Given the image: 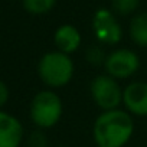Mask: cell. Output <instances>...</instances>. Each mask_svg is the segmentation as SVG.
Returning a JSON list of instances; mask_svg holds the SVG:
<instances>
[{"mask_svg":"<svg viewBox=\"0 0 147 147\" xmlns=\"http://www.w3.org/2000/svg\"><path fill=\"white\" fill-rule=\"evenodd\" d=\"M134 134V118L123 108L101 111L92 125L97 147H124Z\"/></svg>","mask_w":147,"mask_h":147,"instance_id":"6da1fadb","label":"cell"},{"mask_svg":"<svg viewBox=\"0 0 147 147\" xmlns=\"http://www.w3.org/2000/svg\"><path fill=\"white\" fill-rule=\"evenodd\" d=\"M75 74V63L71 55L59 51L45 52L38 62V77L49 90L66 87Z\"/></svg>","mask_w":147,"mask_h":147,"instance_id":"7a4b0ae2","label":"cell"},{"mask_svg":"<svg viewBox=\"0 0 147 147\" xmlns=\"http://www.w3.org/2000/svg\"><path fill=\"white\" fill-rule=\"evenodd\" d=\"M63 104L59 94L53 90L38 91L29 105V117L33 125L39 130L53 128L62 118Z\"/></svg>","mask_w":147,"mask_h":147,"instance_id":"3957f363","label":"cell"},{"mask_svg":"<svg viewBox=\"0 0 147 147\" xmlns=\"http://www.w3.org/2000/svg\"><path fill=\"white\" fill-rule=\"evenodd\" d=\"M123 90L120 82L105 72L94 77L90 84L91 98L101 111L120 108L123 105Z\"/></svg>","mask_w":147,"mask_h":147,"instance_id":"277c9868","label":"cell"},{"mask_svg":"<svg viewBox=\"0 0 147 147\" xmlns=\"http://www.w3.org/2000/svg\"><path fill=\"white\" fill-rule=\"evenodd\" d=\"M140 56L137 52L128 48H117L107 53L104 69L105 74L114 80H128L133 78L140 69Z\"/></svg>","mask_w":147,"mask_h":147,"instance_id":"5b68a950","label":"cell"},{"mask_svg":"<svg viewBox=\"0 0 147 147\" xmlns=\"http://www.w3.org/2000/svg\"><path fill=\"white\" fill-rule=\"evenodd\" d=\"M91 29L100 45H117L123 39V28L114 12L110 9H98L91 20Z\"/></svg>","mask_w":147,"mask_h":147,"instance_id":"8992f818","label":"cell"},{"mask_svg":"<svg viewBox=\"0 0 147 147\" xmlns=\"http://www.w3.org/2000/svg\"><path fill=\"white\" fill-rule=\"evenodd\" d=\"M124 110L133 117H147V82L133 81L123 90Z\"/></svg>","mask_w":147,"mask_h":147,"instance_id":"52a82bcc","label":"cell"},{"mask_svg":"<svg viewBox=\"0 0 147 147\" xmlns=\"http://www.w3.org/2000/svg\"><path fill=\"white\" fill-rule=\"evenodd\" d=\"M25 140V127L22 121L5 111L0 110V147H20Z\"/></svg>","mask_w":147,"mask_h":147,"instance_id":"ba28073f","label":"cell"},{"mask_svg":"<svg viewBox=\"0 0 147 147\" xmlns=\"http://www.w3.org/2000/svg\"><path fill=\"white\" fill-rule=\"evenodd\" d=\"M53 43L56 46V51L72 55L80 49L82 43V35L77 26L65 23L53 32Z\"/></svg>","mask_w":147,"mask_h":147,"instance_id":"9c48e42d","label":"cell"},{"mask_svg":"<svg viewBox=\"0 0 147 147\" xmlns=\"http://www.w3.org/2000/svg\"><path fill=\"white\" fill-rule=\"evenodd\" d=\"M128 33L137 46L147 48V13H136L131 18Z\"/></svg>","mask_w":147,"mask_h":147,"instance_id":"30bf717a","label":"cell"},{"mask_svg":"<svg viewBox=\"0 0 147 147\" xmlns=\"http://www.w3.org/2000/svg\"><path fill=\"white\" fill-rule=\"evenodd\" d=\"M22 5L28 13L39 16L49 13L55 7L56 0H22Z\"/></svg>","mask_w":147,"mask_h":147,"instance_id":"8fae6325","label":"cell"},{"mask_svg":"<svg viewBox=\"0 0 147 147\" xmlns=\"http://www.w3.org/2000/svg\"><path fill=\"white\" fill-rule=\"evenodd\" d=\"M140 0H111L113 12L120 16H130L137 12Z\"/></svg>","mask_w":147,"mask_h":147,"instance_id":"7c38bea8","label":"cell"},{"mask_svg":"<svg viewBox=\"0 0 147 147\" xmlns=\"http://www.w3.org/2000/svg\"><path fill=\"white\" fill-rule=\"evenodd\" d=\"M107 53L104 52V49L100 45H91L87 48L85 51V59L88 63L94 65V66H104Z\"/></svg>","mask_w":147,"mask_h":147,"instance_id":"4fadbf2b","label":"cell"},{"mask_svg":"<svg viewBox=\"0 0 147 147\" xmlns=\"http://www.w3.org/2000/svg\"><path fill=\"white\" fill-rule=\"evenodd\" d=\"M28 147H48V138L43 130L36 128L28 137Z\"/></svg>","mask_w":147,"mask_h":147,"instance_id":"5bb4252c","label":"cell"},{"mask_svg":"<svg viewBox=\"0 0 147 147\" xmlns=\"http://www.w3.org/2000/svg\"><path fill=\"white\" fill-rule=\"evenodd\" d=\"M9 98H10V90L3 80H0V110H3V107L7 104Z\"/></svg>","mask_w":147,"mask_h":147,"instance_id":"9a60e30c","label":"cell"},{"mask_svg":"<svg viewBox=\"0 0 147 147\" xmlns=\"http://www.w3.org/2000/svg\"><path fill=\"white\" fill-rule=\"evenodd\" d=\"M58 147H65V146H58Z\"/></svg>","mask_w":147,"mask_h":147,"instance_id":"2e32d148","label":"cell"}]
</instances>
